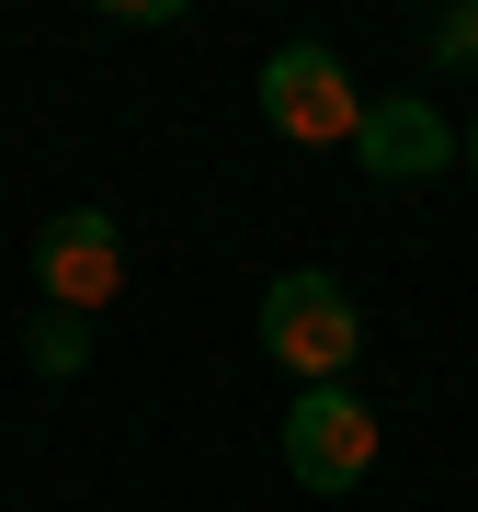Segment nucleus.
I'll return each instance as SVG.
<instances>
[{
    "instance_id": "nucleus-1",
    "label": "nucleus",
    "mask_w": 478,
    "mask_h": 512,
    "mask_svg": "<svg viewBox=\"0 0 478 512\" xmlns=\"http://www.w3.org/2000/svg\"><path fill=\"white\" fill-rule=\"evenodd\" d=\"M353 342H365V319H353V296L331 274H274L262 285V353H274L296 387H342Z\"/></svg>"
},
{
    "instance_id": "nucleus-2",
    "label": "nucleus",
    "mask_w": 478,
    "mask_h": 512,
    "mask_svg": "<svg viewBox=\"0 0 478 512\" xmlns=\"http://www.w3.org/2000/svg\"><path fill=\"white\" fill-rule=\"evenodd\" d=\"M285 478L319 490V501L365 490L376 478V410L353 399V387H296V410H285Z\"/></svg>"
},
{
    "instance_id": "nucleus-3",
    "label": "nucleus",
    "mask_w": 478,
    "mask_h": 512,
    "mask_svg": "<svg viewBox=\"0 0 478 512\" xmlns=\"http://www.w3.org/2000/svg\"><path fill=\"white\" fill-rule=\"evenodd\" d=\"M262 126L296 137V148H353L365 92H353V69L331 46H274V57H262Z\"/></svg>"
},
{
    "instance_id": "nucleus-4",
    "label": "nucleus",
    "mask_w": 478,
    "mask_h": 512,
    "mask_svg": "<svg viewBox=\"0 0 478 512\" xmlns=\"http://www.w3.org/2000/svg\"><path fill=\"white\" fill-rule=\"evenodd\" d=\"M35 285H46V308H69V319L114 308V285H126V228H114L103 205L46 217V228H35Z\"/></svg>"
},
{
    "instance_id": "nucleus-5",
    "label": "nucleus",
    "mask_w": 478,
    "mask_h": 512,
    "mask_svg": "<svg viewBox=\"0 0 478 512\" xmlns=\"http://www.w3.org/2000/svg\"><path fill=\"white\" fill-rule=\"evenodd\" d=\"M353 160H365L376 183H433V171L456 160V126L433 114V92H376L365 126H353Z\"/></svg>"
},
{
    "instance_id": "nucleus-6",
    "label": "nucleus",
    "mask_w": 478,
    "mask_h": 512,
    "mask_svg": "<svg viewBox=\"0 0 478 512\" xmlns=\"http://www.w3.org/2000/svg\"><path fill=\"white\" fill-rule=\"evenodd\" d=\"M23 365H35V376H80V365H92V330H80L69 308H46L35 330H23Z\"/></svg>"
},
{
    "instance_id": "nucleus-7",
    "label": "nucleus",
    "mask_w": 478,
    "mask_h": 512,
    "mask_svg": "<svg viewBox=\"0 0 478 512\" xmlns=\"http://www.w3.org/2000/svg\"><path fill=\"white\" fill-rule=\"evenodd\" d=\"M433 69H478V0L433 23Z\"/></svg>"
},
{
    "instance_id": "nucleus-8",
    "label": "nucleus",
    "mask_w": 478,
    "mask_h": 512,
    "mask_svg": "<svg viewBox=\"0 0 478 512\" xmlns=\"http://www.w3.org/2000/svg\"><path fill=\"white\" fill-rule=\"evenodd\" d=\"M467 171H478V126H467Z\"/></svg>"
}]
</instances>
